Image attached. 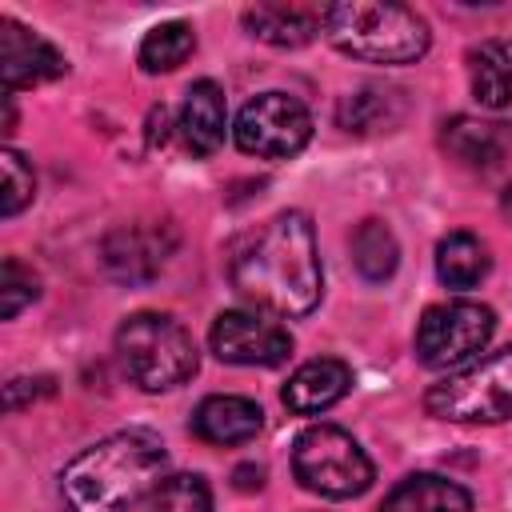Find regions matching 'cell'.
<instances>
[{"instance_id":"cell-1","label":"cell","mask_w":512,"mask_h":512,"mask_svg":"<svg viewBox=\"0 0 512 512\" xmlns=\"http://www.w3.org/2000/svg\"><path fill=\"white\" fill-rule=\"evenodd\" d=\"M232 288L276 316H308L324 292L316 232L304 212H276L248 232L228 260Z\"/></svg>"},{"instance_id":"cell-2","label":"cell","mask_w":512,"mask_h":512,"mask_svg":"<svg viewBox=\"0 0 512 512\" xmlns=\"http://www.w3.org/2000/svg\"><path fill=\"white\" fill-rule=\"evenodd\" d=\"M164 468V444L144 428H128L84 448L60 472V492L72 512H128L152 496V488L164 480Z\"/></svg>"},{"instance_id":"cell-3","label":"cell","mask_w":512,"mask_h":512,"mask_svg":"<svg viewBox=\"0 0 512 512\" xmlns=\"http://www.w3.org/2000/svg\"><path fill=\"white\" fill-rule=\"evenodd\" d=\"M324 36L352 60L416 64L428 52V24L404 4L344 0L324 8Z\"/></svg>"},{"instance_id":"cell-4","label":"cell","mask_w":512,"mask_h":512,"mask_svg":"<svg viewBox=\"0 0 512 512\" xmlns=\"http://www.w3.org/2000/svg\"><path fill=\"white\" fill-rule=\"evenodd\" d=\"M116 356L132 384L144 392H168L196 372L192 336L160 312H136L116 328Z\"/></svg>"},{"instance_id":"cell-5","label":"cell","mask_w":512,"mask_h":512,"mask_svg":"<svg viewBox=\"0 0 512 512\" xmlns=\"http://www.w3.org/2000/svg\"><path fill=\"white\" fill-rule=\"evenodd\" d=\"M424 408L452 424H500L512 416V344L448 372L424 392Z\"/></svg>"},{"instance_id":"cell-6","label":"cell","mask_w":512,"mask_h":512,"mask_svg":"<svg viewBox=\"0 0 512 512\" xmlns=\"http://www.w3.org/2000/svg\"><path fill=\"white\" fill-rule=\"evenodd\" d=\"M292 472L296 480L328 500H352L368 492L372 484V460L368 452L352 440V432L336 424H312L296 436L292 444Z\"/></svg>"},{"instance_id":"cell-7","label":"cell","mask_w":512,"mask_h":512,"mask_svg":"<svg viewBox=\"0 0 512 512\" xmlns=\"http://www.w3.org/2000/svg\"><path fill=\"white\" fill-rule=\"evenodd\" d=\"M492 332H496L492 308L476 300H444L424 308L416 324V356L428 368H456L476 352H484Z\"/></svg>"},{"instance_id":"cell-8","label":"cell","mask_w":512,"mask_h":512,"mask_svg":"<svg viewBox=\"0 0 512 512\" xmlns=\"http://www.w3.org/2000/svg\"><path fill=\"white\" fill-rule=\"evenodd\" d=\"M236 148L260 160H288L312 136L308 108L288 92H260L236 116Z\"/></svg>"},{"instance_id":"cell-9","label":"cell","mask_w":512,"mask_h":512,"mask_svg":"<svg viewBox=\"0 0 512 512\" xmlns=\"http://www.w3.org/2000/svg\"><path fill=\"white\" fill-rule=\"evenodd\" d=\"M208 340L224 364H248V368H276L292 352L288 328H280L276 320L260 312H244V308L220 312Z\"/></svg>"},{"instance_id":"cell-10","label":"cell","mask_w":512,"mask_h":512,"mask_svg":"<svg viewBox=\"0 0 512 512\" xmlns=\"http://www.w3.org/2000/svg\"><path fill=\"white\" fill-rule=\"evenodd\" d=\"M176 248V232L168 224H124L116 232L104 236V268L124 280V284H140V280H152L168 252Z\"/></svg>"},{"instance_id":"cell-11","label":"cell","mask_w":512,"mask_h":512,"mask_svg":"<svg viewBox=\"0 0 512 512\" xmlns=\"http://www.w3.org/2000/svg\"><path fill=\"white\" fill-rule=\"evenodd\" d=\"M0 72H4L8 92H16V88H32V84L64 76L68 60L40 32H32L20 20L4 16L0 20Z\"/></svg>"},{"instance_id":"cell-12","label":"cell","mask_w":512,"mask_h":512,"mask_svg":"<svg viewBox=\"0 0 512 512\" xmlns=\"http://www.w3.org/2000/svg\"><path fill=\"white\" fill-rule=\"evenodd\" d=\"M440 144L464 168H496L512 148V124L480 120V116H452L440 132Z\"/></svg>"},{"instance_id":"cell-13","label":"cell","mask_w":512,"mask_h":512,"mask_svg":"<svg viewBox=\"0 0 512 512\" xmlns=\"http://www.w3.org/2000/svg\"><path fill=\"white\" fill-rule=\"evenodd\" d=\"M348 388H352V368L344 360L320 356L292 372V380L284 384V404L296 416H316V412H328L336 400H344Z\"/></svg>"},{"instance_id":"cell-14","label":"cell","mask_w":512,"mask_h":512,"mask_svg":"<svg viewBox=\"0 0 512 512\" xmlns=\"http://www.w3.org/2000/svg\"><path fill=\"white\" fill-rule=\"evenodd\" d=\"M228 128V104L216 80H196L180 104V136L192 156H212Z\"/></svg>"},{"instance_id":"cell-15","label":"cell","mask_w":512,"mask_h":512,"mask_svg":"<svg viewBox=\"0 0 512 512\" xmlns=\"http://www.w3.org/2000/svg\"><path fill=\"white\" fill-rule=\"evenodd\" d=\"M264 428V412L248 396H208L192 412V432L204 444H248Z\"/></svg>"},{"instance_id":"cell-16","label":"cell","mask_w":512,"mask_h":512,"mask_svg":"<svg viewBox=\"0 0 512 512\" xmlns=\"http://www.w3.org/2000/svg\"><path fill=\"white\" fill-rule=\"evenodd\" d=\"M248 36L272 44V48H304L324 28V8L308 4H252L244 8Z\"/></svg>"},{"instance_id":"cell-17","label":"cell","mask_w":512,"mask_h":512,"mask_svg":"<svg viewBox=\"0 0 512 512\" xmlns=\"http://www.w3.org/2000/svg\"><path fill=\"white\" fill-rule=\"evenodd\" d=\"M404 120V92L400 88H384V84H364L356 92H348L336 104V124L344 132L356 136H372V132H388Z\"/></svg>"},{"instance_id":"cell-18","label":"cell","mask_w":512,"mask_h":512,"mask_svg":"<svg viewBox=\"0 0 512 512\" xmlns=\"http://www.w3.org/2000/svg\"><path fill=\"white\" fill-rule=\"evenodd\" d=\"M472 496L456 480H444L436 472L404 476L380 504V512H468Z\"/></svg>"},{"instance_id":"cell-19","label":"cell","mask_w":512,"mask_h":512,"mask_svg":"<svg viewBox=\"0 0 512 512\" xmlns=\"http://www.w3.org/2000/svg\"><path fill=\"white\" fill-rule=\"evenodd\" d=\"M468 76L472 96L484 108H508L512 104V40H484L468 52Z\"/></svg>"},{"instance_id":"cell-20","label":"cell","mask_w":512,"mask_h":512,"mask_svg":"<svg viewBox=\"0 0 512 512\" xmlns=\"http://www.w3.org/2000/svg\"><path fill=\"white\" fill-rule=\"evenodd\" d=\"M488 264H492V256H488L484 240H476L472 232H448L436 244V276L448 288H476L488 276Z\"/></svg>"},{"instance_id":"cell-21","label":"cell","mask_w":512,"mask_h":512,"mask_svg":"<svg viewBox=\"0 0 512 512\" xmlns=\"http://www.w3.org/2000/svg\"><path fill=\"white\" fill-rule=\"evenodd\" d=\"M352 264L372 284H380V280H388L396 272L400 248H396V236H392V228L384 220L356 224V232H352Z\"/></svg>"},{"instance_id":"cell-22","label":"cell","mask_w":512,"mask_h":512,"mask_svg":"<svg viewBox=\"0 0 512 512\" xmlns=\"http://www.w3.org/2000/svg\"><path fill=\"white\" fill-rule=\"evenodd\" d=\"M192 48H196V32H192V24H184V20H168V24H156L144 40H140V52H136V60H140V68L144 72H172V68H180L188 56H192Z\"/></svg>"},{"instance_id":"cell-23","label":"cell","mask_w":512,"mask_h":512,"mask_svg":"<svg viewBox=\"0 0 512 512\" xmlns=\"http://www.w3.org/2000/svg\"><path fill=\"white\" fill-rule=\"evenodd\" d=\"M148 512H212L208 480L196 472L164 476L148 496Z\"/></svg>"},{"instance_id":"cell-24","label":"cell","mask_w":512,"mask_h":512,"mask_svg":"<svg viewBox=\"0 0 512 512\" xmlns=\"http://www.w3.org/2000/svg\"><path fill=\"white\" fill-rule=\"evenodd\" d=\"M0 168H4V192H0V212L4 216H16L32 196H36V176H32V164L16 152V148H4L0 156Z\"/></svg>"},{"instance_id":"cell-25","label":"cell","mask_w":512,"mask_h":512,"mask_svg":"<svg viewBox=\"0 0 512 512\" xmlns=\"http://www.w3.org/2000/svg\"><path fill=\"white\" fill-rule=\"evenodd\" d=\"M36 276L16 260V256H8L4 260V276H0V316L4 320H12L24 304H32L36 300Z\"/></svg>"},{"instance_id":"cell-26","label":"cell","mask_w":512,"mask_h":512,"mask_svg":"<svg viewBox=\"0 0 512 512\" xmlns=\"http://www.w3.org/2000/svg\"><path fill=\"white\" fill-rule=\"evenodd\" d=\"M504 212L512 216V184H508V192H504Z\"/></svg>"}]
</instances>
